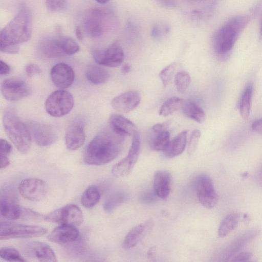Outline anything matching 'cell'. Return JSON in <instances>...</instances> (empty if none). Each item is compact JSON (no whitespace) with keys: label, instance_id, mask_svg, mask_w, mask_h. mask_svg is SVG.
<instances>
[{"label":"cell","instance_id":"obj_1","mask_svg":"<svg viewBox=\"0 0 262 262\" xmlns=\"http://www.w3.org/2000/svg\"><path fill=\"white\" fill-rule=\"evenodd\" d=\"M123 142L124 137L115 133L111 129L102 132L86 146L83 154V161L91 165L107 164L119 155Z\"/></svg>","mask_w":262,"mask_h":262},{"label":"cell","instance_id":"obj_2","mask_svg":"<svg viewBox=\"0 0 262 262\" xmlns=\"http://www.w3.org/2000/svg\"><path fill=\"white\" fill-rule=\"evenodd\" d=\"M31 35V12L26 5L21 4L17 14L1 31L0 47L18 46L29 40Z\"/></svg>","mask_w":262,"mask_h":262},{"label":"cell","instance_id":"obj_3","mask_svg":"<svg viewBox=\"0 0 262 262\" xmlns=\"http://www.w3.org/2000/svg\"><path fill=\"white\" fill-rule=\"evenodd\" d=\"M250 20L247 15H238L231 18L223 25L213 36V47L215 52L219 55L228 53Z\"/></svg>","mask_w":262,"mask_h":262},{"label":"cell","instance_id":"obj_4","mask_svg":"<svg viewBox=\"0 0 262 262\" xmlns=\"http://www.w3.org/2000/svg\"><path fill=\"white\" fill-rule=\"evenodd\" d=\"M3 123L7 136L17 150L27 153L31 144V136L27 125L10 112L4 114Z\"/></svg>","mask_w":262,"mask_h":262},{"label":"cell","instance_id":"obj_5","mask_svg":"<svg viewBox=\"0 0 262 262\" xmlns=\"http://www.w3.org/2000/svg\"><path fill=\"white\" fill-rule=\"evenodd\" d=\"M37 49L39 54L46 58L72 55L80 49L75 40L63 36L45 37L39 42Z\"/></svg>","mask_w":262,"mask_h":262},{"label":"cell","instance_id":"obj_6","mask_svg":"<svg viewBox=\"0 0 262 262\" xmlns=\"http://www.w3.org/2000/svg\"><path fill=\"white\" fill-rule=\"evenodd\" d=\"M47 232V229L42 226L1 222L0 239L6 240L38 237L45 235Z\"/></svg>","mask_w":262,"mask_h":262},{"label":"cell","instance_id":"obj_7","mask_svg":"<svg viewBox=\"0 0 262 262\" xmlns=\"http://www.w3.org/2000/svg\"><path fill=\"white\" fill-rule=\"evenodd\" d=\"M74 104V98L70 93L64 90H57L47 98L45 108L50 116L60 117L70 113Z\"/></svg>","mask_w":262,"mask_h":262},{"label":"cell","instance_id":"obj_8","mask_svg":"<svg viewBox=\"0 0 262 262\" xmlns=\"http://www.w3.org/2000/svg\"><path fill=\"white\" fill-rule=\"evenodd\" d=\"M44 219L49 222L75 227L80 225L83 221L82 211L74 204L67 205L57 209L47 214Z\"/></svg>","mask_w":262,"mask_h":262},{"label":"cell","instance_id":"obj_9","mask_svg":"<svg viewBox=\"0 0 262 262\" xmlns=\"http://www.w3.org/2000/svg\"><path fill=\"white\" fill-rule=\"evenodd\" d=\"M92 55L98 64L112 68L120 66L124 58L123 49L118 42L104 48L95 49L92 52Z\"/></svg>","mask_w":262,"mask_h":262},{"label":"cell","instance_id":"obj_10","mask_svg":"<svg viewBox=\"0 0 262 262\" xmlns=\"http://www.w3.org/2000/svg\"><path fill=\"white\" fill-rule=\"evenodd\" d=\"M140 150V139L137 131L133 135L130 147L127 156L113 166L112 174L117 178L127 176L133 169L137 162Z\"/></svg>","mask_w":262,"mask_h":262},{"label":"cell","instance_id":"obj_11","mask_svg":"<svg viewBox=\"0 0 262 262\" xmlns=\"http://www.w3.org/2000/svg\"><path fill=\"white\" fill-rule=\"evenodd\" d=\"M195 189L199 201L206 208H213L219 197L210 177L205 173L199 174L195 180Z\"/></svg>","mask_w":262,"mask_h":262},{"label":"cell","instance_id":"obj_12","mask_svg":"<svg viewBox=\"0 0 262 262\" xmlns=\"http://www.w3.org/2000/svg\"><path fill=\"white\" fill-rule=\"evenodd\" d=\"M0 212L2 217L9 220H39L44 217L34 210L3 199L1 201Z\"/></svg>","mask_w":262,"mask_h":262},{"label":"cell","instance_id":"obj_13","mask_svg":"<svg viewBox=\"0 0 262 262\" xmlns=\"http://www.w3.org/2000/svg\"><path fill=\"white\" fill-rule=\"evenodd\" d=\"M24 254L29 258L43 262H55L56 255L52 248L47 243L39 241H25L20 244Z\"/></svg>","mask_w":262,"mask_h":262},{"label":"cell","instance_id":"obj_14","mask_svg":"<svg viewBox=\"0 0 262 262\" xmlns=\"http://www.w3.org/2000/svg\"><path fill=\"white\" fill-rule=\"evenodd\" d=\"M1 91L3 97L11 101L21 99L31 93L28 84L24 80L16 78L4 80L1 85Z\"/></svg>","mask_w":262,"mask_h":262},{"label":"cell","instance_id":"obj_15","mask_svg":"<svg viewBox=\"0 0 262 262\" xmlns=\"http://www.w3.org/2000/svg\"><path fill=\"white\" fill-rule=\"evenodd\" d=\"M27 126L31 137L39 146H49L58 139L56 130L49 125L32 121L28 122Z\"/></svg>","mask_w":262,"mask_h":262},{"label":"cell","instance_id":"obj_16","mask_svg":"<svg viewBox=\"0 0 262 262\" xmlns=\"http://www.w3.org/2000/svg\"><path fill=\"white\" fill-rule=\"evenodd\" d=\"M23 197L31 201L43 199L48 192V186L42 180L37 178H26L23 180L18 186Z\"/></svg>","mask_w":262,"mask_h":262},{"label":"cell","instance_id":"obj_17","mask_svg":"<svg viewBox=\"0 0 262 262\" xmlns=\"http://www.w3.org/2000/svg\"><path fill=\"white\" fill-rule=\"evenodd\" d=\"M85 134L83 121L80 119L73 121L69 125L65 136L67 147L71 150L79 148L84 143Z\"/></svg>","mask_w":262,"mask_h":262},{"label":"cell","instance_id":"obj_18","mask_svg":"<svg viewBox=\"0 0 262 262\" xmlns=\"http://www.w3.org/2000/svg\"><path fill=\"white\" fill-rule=\"evenodd\" d=\"M50 75L53 83L62 89L70 86L75 79V73L72 68L62 62L58 63L52 68Z\"/></svg>","mask_w":262,"mask_h":262},{"label":"cell","instance_id":"obj_19","mask_svg":"<svg viewBox=\"0 0 262 262\" xmlns=\"http://www.w3.org/2000/svg\"><path fill=\"white\" fill-rule=\"evenodd\" d=\"M141 101L140 93L135 90L122 93L111 101V105L116 111L122 113H129L136 108Z\"/></svg>","mask_w":262,"mask_h":262},{"label":"cell","instance_id":"obj_20","mask_svg":"<svg viewBox=\"0 0 262 262\" xmlns=\"http://www.w3.org/2000/svg\"><path fill=\"white\" fill-rule=\"evenodd\" d=\"M154 226V220L148 219L133 227L124 237L123 247L128 249L136 246L152 230Z\"/></svg>","mask_w":262,"mask_h":262},{"label":"cell","instance_id":"obj_21","mask_svg":"<svg viewBox=\"0 0 262 262\" xmlns=\"http://www.w3.org/2000/svg\"><path fill=\"white\" fill-rule=\"evenodd\" d=\"M259 233L256 229L248 230L238 235L225 248L222 253L223 260L226 261L232 258Z\"/></svg>","mask_w":262,"mask_h":262},{"label":"cell","instance_id":"obj_22","mask_svg":"<svg viewBox=\"0 0 262 262\" xmlns=\"http://www.w3.org/2000/svg\"><path fill=\"white\" fill-rule=\"evenodd\" d=\"M79 232L75 226L60 225L54 228L48 235L49 241L60 245H67L76 241Z\"/></svg>","mask_w":262,"mask_h":262},{"label":"cell","instance_id":"obj_23","mask_svg":"<svg viewBox=\"0 0 262 262\" xmlns=\"http://www.w3.org/2000/svg\"><path fill=\"white\" fill-rule=\"evenodd\" d=\"M103 13L98 9L91 10L84 17L83 27L84 32L90 37L97 38L104 33Z\"/></svg>","mask_w":262,"mask_h":262},{"label":"cell","instance_id":"obj_24","mask_svg":"<svg viewBox=\"0 0 262 262\" xmlns=\"http://www.w3.org/2000/svg\"><path fill=\"white\" fill-rule=\"evenodd\" d=\"M168 123H159L153 125L149 137L150 148L156 151H164L170 142V134L167 130Z\"/></svg>","mask_w":262,"mask_h":262},{"label":"cell","instance_id":"obj_25","mask_svg":"<svg viewBox=\"0 0 262 262\" xmlns=\"http://www.w3.org/2000/svg\"><path fill=\"white\" fill-rule=\"evenodd\" d=\"M110 129L115 133L125 137L133 135L137 131L135 124L119 114H112L108 119Z\"/></svg>","mask_w":262,"mask_h":262},{"label":"cell","instance_id":"obj_26","mask_svg":"<svg viewBox=\"0 0 262 262\" xmlns=\"http://www.w3.org/2000/svg\"><path fill=\"white\" fill-rule=\"evenodd\" d=\"M171 183V175L167 170L156 171L154 178V190L157 196L166 200L169 196Z\"/></svg>","mask_w":262,"mask_h":262},{"label":"cell","instance_id":"obj_27","mask_svg":"<svg viewBox=\"0 0 262 262\" xmlns=\"http://www.w3.org/2000/svg\"><path fill=\"white\" fill-rule=\"evenodd\" d=\"M187 130L183 131L170 141L164 150V154L166 157L172 158L181 155L184 151L187 143Z\"/></svg>","mask_w":262,"mask_h":262},{"label":"cell","instance_id":"obj_28","mask_svg":"<svg viewBox=\"0 0 262 262\" xmlns=\"http://www.w3.org/2000/svg\"><path fill=\"white\" fill-rule=\"evenodd\" d=\"M85 74L88 80L95 84L104 83L110 77V74L106 69L94 64H91L86 68Z\"/></svg>","mask_w":262,"mask_h":262},{"label":"cell","instance_id":"obj_29","mask_svg":"<svg viewBox=\"0 0 262 262\" xmlns=\"http://www.w3.org/2000/svg\"><path fill=\"white\" fill-rule=\"evenodd\" d=\"M184 115L199 123H203L206 119V114L203 110L192 101L184 102L182 106Z\"/></svg>","mask_w":262,"mask_h":262},{"label":"cell","instance_id":"obj_30","mask_svg":"<svg viewBox=\"0 0 262 262\" xmlns=\"http://www.w3.org/2000/svg\"><path fill=\"white\" fill-rule=\"evenodd\" d=\"M240 219L241 215L237 213L227 215L220 225L218 229L219 236L223 237L230 233L237 227Z\"/></svg>","mask_w":262,"mask_h":262},{"label":"cell","instance_id":"obj_31","mask_svg":"<svg viewBox=\"0 0 262 262\" xmlns=\"http://www.w3.org/2000/svg\"><path fill=\"white\" fill-rule=\"evenodd\" d=\"M100 199V193L98 188L94 185H91L83 192L80 201L83 207L91 208L99 202Z\"/></svg>","mask_w":262,"mask_h":262},{"label":"cell","instance_id":"obj_32","mask_svg":"<svg viewBox=\"0 0 262 262\" xmlns=\"http://www.w3.org/2000/svg\"><path fill=\"white\" fill-rule=\"evenodd\" d=\"M252 95L253 86L249 85L244 91L239 104L241 116L245 120H248L250 116Z\"/></svg>","mask_w":262,"mask_h":262},{"label":"cell","instance_id":"obj_33","mask_svg":"<svg viewBox=\"0 0 262 262\" xmlns=\"http://www.w3.org/2000/svg\"><path fill=\"white\" fill-rule=\"evenodd\" d=\"M184 100L178 97H172L164 102L159 110L160 116L166 117L182 107Z\"/></svg>","mask_w":262,"mask_h":262},{"label":"cell","instance_id":"obj_34","mask_svg":"<svg viewBox=\"0 0 262 262\" xmlns=\"http://www.w3.org/2000/svg\"><path fill=\"white\" fill-rule=\"evenodd\" d=\"M124 192H117L110 195L103 204V209L106 212H110L117 206L123 203L127 198Z\"/></svg>","mask_w":262,"mask_h":262},{"label":"cell","instance_id":"obj_35","mask_svg":"<svg viewBox=\"0 0 262 262\" xmlns=\"http://www.w3.org/2000/svg\"><path fill=\"white\" fill-rule=\"evenodd\" d=\"M190 81V76L188 72H178L174 77V83L177 91L181 93H184L189 87Z\"/></svg>","mask_w":262,"mask_h":262},{"label":"cell","instance_id":"obj_36","mask_svg":"<svg viewBox=\"0 0 262 262\" xmlns=\"http://www.w3.org/2000/svg\"><path fill=\"white\" fill-rule=\"evenodd\" d=\"M1 257L9 261L24 262L26 261L15 249L11 247H3L0 250Z\"/></svg>","mask_w":262,"mask_h":262},{"label":"cell","instance_id":"obj_37","mask_svg":"<svg viewBox=\"0 0 262 262\" xmlns=\"http://www.w3.org/2000/svg\"><path fill=\"white\" fill-rule=\"evenodd\" d=\"M176 63H172L163 69L159 74V77L164 87H166L171 82L175 71Z\"/></svg>","mask_w":262,"mask_h":262},{"label":"cell","instance_id":"obj_38","mask_svg":"<svg viewBox=\"0 0 262 262\" xmlns=\"http://www.w3.org/2000/svg\"><path fill=\"white\" fill-rule=\"evenodd\" d=\"M201 137V132L198 129H194L191 133L187 144V153L191 155L197 148Z\"/></svg>","mask_w":262,"mask_h":262},{"label":"cell","instance_id":"obj_39","mask_svg":"<svg viewBox=\"0 0 262 262\" xmlns=\"http://www.w3.org/2000/svg\"><path fill=\"white\" fill-rule=\"evenodd\" d=\"M47 8L51 11H60L67 7V0H46Z\"/></svg>","mask_w":262,"mask_h":262},{"label":"cell","instance_id":"obj_40","mask_svg":"<svg viewBox=\"0 0 262 262\" xmlns=\"http://www.w3.org/2000/svg\"><path fill=\"white\" fill-rule=\"evenodd\" d=\"M252 256L251 253L247 251H244L238 253L231 259V261H249Z\"/></svg>","mask_w":262,"mask_h":262},{"label":"cell","instance_id":"obj_41","mask_svg":"<svg viewBox=\"0 0 262 262\" xmlns=\"http://www.w3.org/2000/svg\"><path fill=\"white\" fill-rule=\"evenodd\" d=\"M11 144L4 139H1V156H8L12 151Z\"/></svg>","mask_w":262,"mask_h":262},{"label":"cell","instance_id":"obj_42","mask_svg":"<svg viewBox=\"0 0 262 262\" xmlns=\"http://www.w3.org/2000/svg\"><path fill=\"white\" fill-rule=\"evenodd\" d=\"M26 72L29 76L31 77L40 74L41 70L37 65L34 63H30L26 66Z\"/></svg>","mask_w":262,"mask_h":262},{"label":"cell","instance_id":"obj_43","mask_svg":"<svg viewBox=\"0 0 262 262\" xmlns=\"http://www.w3.org/2000/svg\"><path fill=\"white\" fill-rule=\"evenodd\" d=\"M156 195L157 194L154 190L146 191L142 194L141 200L144 203H150L155 200Z\"/></svg>","mask_w":262,"mask_h":262},{"label":"cell","instance_id":"obj_44","mask_svg":"<svg viewBox=\"0 0 262 262\" xmlns=\"http://www.w3.org/2000/svg\"><path fill=\"white\" fill-rule=\"evenodd\" d=\"M1 52L8 54H16L19 51L18 46H9L0 47Z\"/></svg>","mask_w":262,"mask_h":262},{"label":"cell","instance_id":"obj_45","mask_svg":"<svg viewBox=\"0 0 262 262\" xmlns=\"http://www.w3.org/2000/svg\"><path fill=\"white\" fill-rule=\"evenodd\" d=\"M162 32V29L160 26L155 25L151 29V35L154 38L158 39L162 37L163 33Z\"/></svg>","mask_w":262,"mask_h":262},{"label":"cell","instance_id":"obj_46","mask_svg":"<svg viewBox=\"0 0 262 262\" xmlns=\"http://www.w3.org/2000/svg\"><path fill=\"white\" fill-rule=\"evenodd\" d=\"M252 128L255 132L262 135V119L254 121L252 124Z\"/></svg>","mask_w":262,"mask_h":262},{"label":"cell","instance_id":"obj_47","mask_svg":"<svg viewBox=\"0 0 262 262\" xmlns=\"http://www.w3.org/2000/svg\"><path fill=\"white\" fill-rule=\"evenodd\" d=\"M10 72V68L9 66L3 60H1L0 64V74L7 75Z\"/></svg>","mask_w":262,"mask_h":262},{"label":"cell","instance_id":"obj_48","mask_svg":"<svg viewBox=\"0 0 262 262\" xmlns=\"http://www.w3.org/2000/svg\"><path fill=\"white\" fill-rule=\"evenodd\" d=\"M160 3L163 5L169 7H174L177 5V0H158Z\"/></svg>","mask_w":262,"mask_h":262},{"label":"cell","instance_id":"obj_49","mask_svg":"<svg viewBox=\"0 0 262 262\" xmlns=\"http://www.w3.org/2000/svg\"><path fill=\"white\" fill-rule=\"evenodd\" d=\"M10 164V161L8 156H1V169L7 167Z\"/></svg>","mask_w":262,"mask_h":262},{"label":"cell","instance_id":"obj_50","mask_svg":"<svg viewBox=\"0 0 262 262\" xmlns=\"http://www.w3.org/2000/svg\"><path fill=\"white\" fill-rule=\"evenodd\" d=\"M157 252V247L156 246L151 247L148 251L147 256L149 258H154L155 257Z\"/></svg>","mask_w":262,"mask_h":262},{"label":"cell","instance_id":"obj_51","mask_svg":"<svg viewBox=\"0 0 262 262\" xmlns=\"http://www.w3.org/2000/svg\"><path fill=\"white\" fill-rule=\"evenodd\" d=\"M131 70V66L128 63H125L121 68V72L123 75L127 74Z\"/></svg>","mask_w":262,"mask_h":262},{"label":"cell","instance_id":"obj_52","mask_svg":"<svg viewBox=\"0 0 262 262\" xmlns=\"http://www.w3.org/2000/svg\"><path fill=\"white\" fill-rule=\"evenodd\" d=\"M75 34L77 39L79 40H82L83 39V35L80 27L77 26L75 29Z\"/></svg>","mask_w":262,"mask_h":262},{"label":"cell","instance_id":"obj_53","mask_svg":"<svg viewBox=\"0 0 262 262\" xmlns=\"http://www.w3.org/2000/svg\"><path fill=\"white\" fill-rule=\"evenodd\" d=\"M256 179L258 184L262 186V166L257 172Z\"/></svg>","mask_w":262,"mask_h":262},{"label":"cell","instance_id":"obj_54","mask_svg":"<svg viewBox=\"0 0 262 262\" xmlns=\"http://www.w3.org/2000/svg\"><path fill=\"white\" fill-rule=\"evenodd\" d=\"M97 3L100 4H106L110 0H95Z\"/></svg>","mask_w":262,"mask_h":262},{"label":"cell","instance_id":"obj_55","mask_svg":"<svg viewBox=\"0 0 262 262\" xmlns=\"http://www.w3.org/2000/svg\"><path fill=\"white\" fill-rule=\"evenodd\" d=\"M260 34L262 36V17H261L260 24Z\"/></svg>","mask_w":262,"mask_h":262}]
</instances>
